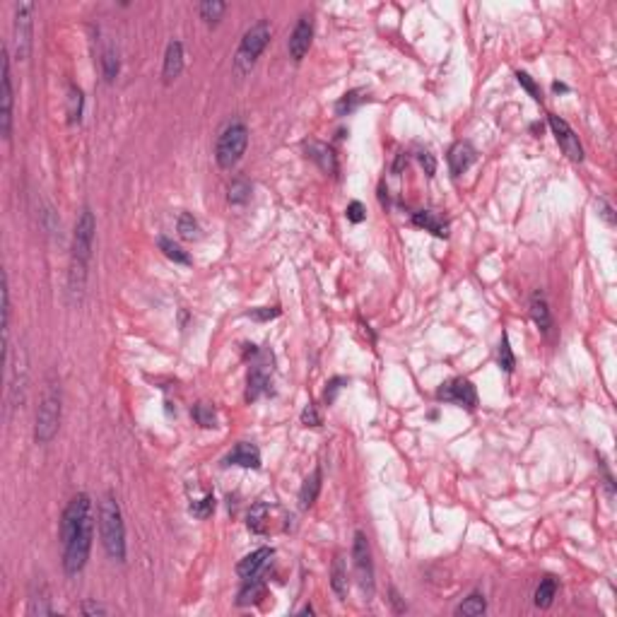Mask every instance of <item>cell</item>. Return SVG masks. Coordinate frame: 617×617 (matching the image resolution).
I'll list each match as a JSON object with an SVG mask.
<instances>
[{
  "label": "cell",
  "instance_id": "cell-39",
  "mask_svg": "<svg viewBox=\"0 0 617 617\" xmlns=\"http://www.w3.org/2000/svg\"><path fill=\"white\" fill-rule=\"evenodd\" d=\"M516 80H519V84L526 89V92L531 94V97L535 99V102H542V94H540V89H538V84H535L533 80H531L528 73H521V71H519V73H516Z\"/></svg>",
  "mask_w": 617,
  "mask_h": 617
},
{
  "label": "cell",
  "instance_id": "cell-14",
  "mask_svg": "<svg viewBox=\"0 0 617 617\" xmlns=\"http://www.w3.org/2000/svg\"><path fill=\"white\" fill-rule=\"evenodd\" d=\"M311 37H313V24L304 15V17H300L295 32L290 34V44H287V46H290V56L295 58L297 63L306 56L308 46H311Z\"/></svg>",
  "mask_w": 617,
  "mask_h": 617
},
{
  "label": "cell",
  "instance_id": "cell-2",
  "mask_svg": "<svg viewBox=\"0 0 617 617\" xmlns=\"http://www.w3.org/2000/svg\"><path fill=\"white\" fill-rule=\"evenodd\" d=\"M99 535H102L104 550L113 562L126 560V526H123L121 506L111 492L104 495L99 504Z\"/></svg>",
  "mask_w": 617,
  "mask_h": 617
},
{
  "label": "cell",
  "instance_id": "cell-23",
  "mask_svg": "<svg viewBox=\"0 0 617 617\" xmlns=\"http://www.w3.org/2000/svg\"><path fill=\"white\" fill-rule=\"evenodd\" d=\"M331 586L333 591H335V596L340 600H345L347 596V589H350V581H347V567H345V560H342V555H338L335 560H333V569H331Z\"/></svg>",
  "mask_w": 617,
  "mask_h": 617
},
{
  "label": "cell",
  "instance_id": "cell-35",
  "mask_svg": "<svg viewBox=\"0 0 617 617\" xmlns=\"http://www.w3.org/2000/svg\"><path fill=\"white\" fill-rule=\"evenodd\" d=\"M225 10L227 5L220 3V0H205V3H201V17L208 24H217L222 19V15H225Z\"/></svg>",
  "mask_w": 617,
  "mask_h": 617
},
{
  "label": "cell",
  "instance_id": "cell-24",
  "mask_svg": "<svg viewBox=\"0 0 617 617\" xmlns=\"http://www.w3.org/2000/svg\"><path fill=\"white\" fill-rule=\"evenodd\" d=\"M321 480H323L321 468H316V470H313L311 475L304 480V485H302V490H300V504L304 506V509H308V506L318 499V492H321Z\"/></svg>",
  "mask_w": 617,
  "mask_h": 617
},
{
  "label": "cell",
  "instance_id": "cell-8",
  "mask_svg": "<svg viewBox=\"0 0 617 617\" xmlns=\"http://www.w3.org/2000/svg\"><path fill=\"white\" fill-rule=\"evenodd\" d=\"M8 407L15 410V407H22L24 396H27V352L24 347H17V357L15 362H8Z\"/></svg>",
  "mask_w": 617,
  "mask_h": 617
},
{
  "label": "cell",
  "instance_id": "cell-33",
  "mask_svg": "<svg viewBox=\"0 0 617 617\" xmlns=\"http://www.w3.org/2000/svg\"><path fill=\"white\" fill-rule=\"evenodd\" d=\"M159 248H162V253L169 258V261H174V263H183V266H188V263H191V256H188V253L183 251V248L178 246V243H174L172 239L159 237Z\"/></svg>",
  "mask_w": 617,
  "mask_h": 617
},
{
  "label": "cell",
  "instance_id": "cell-13",
  "mask_svg": "<svg viewBox=\"0 0 617 617\" xmlns=\"http://www.w3.org/2000/svg\"><path fill=\"white\" fill-rule=\"evenodd\" d=\"M3 97H0V133L5 140H10L12 133V77H10V56L3 46Z\"/></svg>",
  "mask_w": 617,
  "mask_h": 617
},
{
  "label": "cell",
  "instance_id": "cell-11",
  "mask_svg": "<svg viewBox=\"0 0 617 617\" xmlns=\"http://www.w3.org/2000/svg\"><path fill=\"white\" fill-rule=\"evenodd\" d=\"M436 398H439V400H446V403H456V405H463V407H468V410H472V407L477 405L475 386H472L468 379H461V376L459 379L446 381V384L436 391Z\"/></svg>",
  "mask_w": 617,
  "mask_h": 617
},
{
  "label": "cell",
  "instance_id": "cell-43",
  "mask_svg": "<svg viewBox=\"0 0 617 617\" xmlns=\"http://www.w3.org/2000/svg\"><path fill=\"white\" fill-rule=\"evenodd\" d=\"M420 164H422V169H425L427 176H434V172H436L434 154H432V152H420Z\"/></svg>",
  "mask_w": 617,
  "mask_h": 617
},
{
  "label": "cell",
  "instance_id": "cell-3",
  "mask_svg": "<svg viewBox=\"0 0 617 617\" xmlns=\"http://www.w3.org/2000/svg\"><path fill=\"white\" fill-rule=\"evenodd\" d=\"M61 384H58L56 376L46 381V388H44L42 396V405L37 410V422H34V441L37 444H48L53 436L58 434V427H61Z\"/></svg>",
  "mask_w": 617,
  "mask_h": 617
},
{
  "label": "cell",
  "instance_id": "cell-48",
  "mask_svg": "<svg viewBox=\"0 0 617 617\" xmlns=\"http://www.w3.org/2000/svg\"><path fill=\"white\" fill-rule=\"evenodd\" d=\"M552 87H555V92H567V87H564V84H560V82H555Z\"/></svg>",
  "mask_w": 617,
  "mask_h": 617
},
{
  "label": "cell",
  "instance_id": "cell-37",
  "mask_svg": "<svg viewBox=\"0 0 617 617\" xmlns=\"http://www.w3.org/2000/svg\"><path fill=\"white\" fill-rule=\"evenodd\" d=\"M193 417H196V422L201 427H215L217 417H215V410H212V405H208V403H198L196 407H193Z\"/></svg>",
  "mask_w": 617,
  "mask_h": 617
},
{
  "label": "cell",
  "instance_id": "cell-30",
  "mask_svg": "<svg viewBox=\"0 0 617 617\" xmlns=\"http://www.w3.org/2000/svg\"><path fill=\"white\" fill-rule=\"evenodd\" d=\"M82 107H84L82 89L73 84L71 94H68V123H71V126H77L80 123V118H82Z\"/></svg>",
  "mask_w": 617,
  "mask_h": 617
},
{
  "label": "cell",
  "instance_id": "cell-17",
  "mask_svg": "<svg viewBox=\"0 0 617 617\" xmlns=\"http://www.w3.org/2000/svg\"><path fill=\"white\" fill-rule=\"evenodd\" d=\"M475 150H472L470 142H456L449 150V169L454 176H461L463 172L470 169V164L475 162Z\"/></svg>",
  "mask_w": 617,
  "mask_h": 617
},
{
  "label": "cell",
  "instance_id": "cell-18",
  "mask_svg": "<svg viewBox=\"0 0 617 617\" xmlns=\"http://www.w3.org/2000/svg\"><path fill=\"white\" fill-rule=\"evenodd\" d=\"M183 71V46L181 42H172L167 46V53H164V71H162V77L164 82H174L178 75H181Z\"/></svg>",
  "mask_w": 617,
  "mask_h": 617
},
{
  "label": "cell",
  "instance_id": "cell-1",
  "mask_svg": "<svg viewBox=\"0 0 617 617\" xmlns=\"http://www.w3.org/2000/svg\"><path fill=\"white\" fill-rule=\"evenodd\" d=\"M94 232H97V222H94L92 210L82 208L75 222V234H73V256H71V273H68V292H71L73 302H80L84 295L87 268L94 248Z\"/></svg>",
  "mask_w": 617,
  "mask_h": 617
},
{
  "label": "cell",
  "instance_id": "cell-36",
  "mask_svg": "<svg viewBox=\"0 0 617 617\" xmlns=\"http://www.w3.org/2000/svg\"><path fill=\"white\" fill-rule=\"evenodd\" d=\"M497 360H499V367L504 371H514L516 367V357L514 352H511V342H509V335H501V342H499V355H497Z\"/></svg>",
  "mask_w": 617,
  "mask_h": 617
},
{
  "label": "cell",
  "instance_id": "cell-6",
  "mask_svg": "<svg viewBox=\"0 0 617 617\" xmlns=\"http://www.w3.org/2000/svg\"><path fill=\"white\" fill-rule=\"evenodd\" d=\"M92 540H94V526H92V516L80 526V531L73 535L71 542H66V550H63V569H66L68 576H77L80 571L84 569L89 560V550H92Z\"/></svg>",
  "mask_w": 617,
  "mask_h": 617
},
{
  "label": "cell",
  "instance_id": "cell-31",
  "mask_svg": "<svg viewBox=\"0 0 617 617\" xmlns=\"http://www.w3.org/2000/svg\"><path fill=\"white\" fill-rule=\"evenodd\" d=\"M485 610H487V600H485V596L472 593V596H468V598L463 600L459 608H456V615L475 617V615H482V613H485Z\"/></svg>",
  "mask_w": 617,
  "mask_h": 617
},
{
  "label": "cell",
  "instance_id": "cell-38",
  "mask_svg": "<svg viewBox=\"0 0 617 617\" xmlns=\"http://www.w3.org/2000/svg\"><path fill=\"white\" fill-rule=\"evenodd\" d=\"M212 511H215V497L212 495H205L203 499L191 501V514L196 516V519H208Z\"/></svg>",
  "mask_w": 617,
  "mask_h": 617
},
{
  "label": "cell",
  "instance_id": "cell-40",
  "mask_svg": "<svg viewBox=\"0 0 617 617\" xmlns=\"http://www.w3.org/2000/svg\"><path fill=\"white\" fill-rule=\"evenodd\" d=\"M345 215H347V220H350V222H355V225H360V222H365L367 210H365V205H362L360 201H352L350 205H347Z\"/></svg>",
  "mask_w": 617,
  "mask_h": 617
},
{
  "label": "cell",
  "instance_id": "cell-22",
  "mask_svg": "<svg viewBox=\"0 0 617 617\" xmlns=\"http://www.w3.org/2000/svg\"><path fill=\"white\" fill-rule=\"evenodd\" d=\"M531 316H533L535 326H538L542 333L550 331L552 316H550V306H547V300L542 292H535V295L531 297Z\"/></svg>",
  "mask_w": 617,
  "mask_h": 617
},
{
  "label": "cell",
  "instance_id": "cell-5",
  "mask_svg": "<svg viewBox=\"0 0 617 617\" xmlns=\"http://www.w3.org/2000/svg\"><path fill=\"white\" fill-rule=\"evenodd\" d=\"M248 145V128L241 121H234L222 131L220 140L215 145V159L222 169H232L239 164Z\"/></svg>",
  "mask_w": 617,
  "mask_h": 617
},
{
  "label": "cell",
  "instance_id": "cell-15",
  "mask_svg": "<svg viewBox=\"0 0 617 617\" xmlns=\"http://www.w3.org/2000/svg\"><path fill=\"white\" fill-rule=\"evenodd\" d=\"M270 557H273V547H261V550L251 552V555H246L237 564V574L241 576V579H253V576L261 574L263 567L270 562Z\"/></svg>",
  "mask_w": 617,
  "mask_h": 617
},
{
  "label": "cell",
  "instance_id": "cell-10",
  "mask_svg": "<svg viewBox=\"0 0 617 617\" xmlns=\"http://www.w3.org/2000/svg\"><path fill=\"white\" fill-rule=\"evenodd\" d=\"M89 509H92V501H89V497L84 495V492H80V495H75L71 501H68L66 511H63V516H61V542L63 545L71 542L73 535L80 531V526L89 519Z\"/></svg>",
  "mask_w": 617,
  "mask_h": 617
},
{
  "label": "cell",
  "instance_id": "cell-41",
  "mask_svg": "<svg viewBox=\"0 0 617 617\" xmlns=\"http://www.w3.org/2000/svg\"><path fill=\"white\" fill-rule=\"evenodd\" d=\"M248 316L256 318V321H270V318H277V316H280V308H277V306L253 308V311H248Z\"/></svg>",
  "mask_w": 617,
  "mask_h": 617
},
{
  "label": "cell",
  "instance_id": "cell-26",
  "mask_svg": "<svg viewBox=\"0 0 617 617\" xmlns=\"http://www.w3.org/2000/svg\"><path fill=\"white\" fill-rule=\"evenodd\" d=\"M248 198H251V183L241 176L232 178V183L227 186V201H230L232 205H243Z\"/></svg>",
  "mask_w": 617,
  "mask_h": 617
},
{
  "label": "cell",
  "instance_id": "cell-42",
  "mask_svg": "<svg viewBox=\"0 0 617 617\" xmlns=\"http://www.w3.org/2000/svg\"><path fill=\"white\" fill-rule=\"evenodd\" d=\"M302 425H306V427H318V425H321V415H318V410L313 405L304 407V412H302Z\"/></svg>",
  "mask_w": 617,
  "mask_h": 617
},
{
  "label": "cell",
  "instance_id": "cell-32",
  "mask_svg": "<svg viewBox=\"0 0 617 617\" xmlns=\"http://www.w3.org/2000/svg\"><path fill=\"white\" fill-rule=\"evenodd\" d=\"M555 593H557V581L552 576H545L538 589H535V605L538 608H550L552 600H555Z\"/></svg>",
  "mask_w": 617,
  "mask_h": 617
},
{
  "label": "cell",
  "instance_id": "cell-28",
  "mask_svg": "<svg viewBox=\"0 0 617 617\" xmlns=\"http://www.w3.org/2000/svg\"><path fill=\"white\" fill-rule=\"evenodd\" d=\"M118 71H121V63H118V53L113 46H107L102 53V75L107 82H113L118 75Z\"/></svg>",
  "mask_w": 617,
  "mask_h": 617
},
{
  "label": "cell",
  "instance_id": "cell-45",
  "mask_svg": "<svg viewBox=\"0 0 617 617\" xmlns=\"http://www.w3.org/2000/svg\"><path fill=\"white\" fill-rule=\"evenodd\" d=\"M82 615H107V608H102L99 603H92V600H87V603H82Z\"/></svg>",
  "mask_w": 617,
  "mask_h": 617
},
{
  "label": "cell",
  "instance_id": "cell-12",
  "mask_svg": "<svg viewBox=\"0 0 617 617\" xmlns=\"http://www.w3.org/2000/svg\"><path fill=\"white\" fill-rule=\"evenodd\" d=\"M547 121H550V128H552V133H555V140L560 142V147L564 150L567 157L574 159V162H584V147H581L579 136L571 131L569 123H567L564 118L555 116V113H550Z\"/></svg>",
  "mask_w": 617,
  "mask_h": 617
},
{
  "label": "cell",
  "instance_id": "cell-9",
  "mask_svg": "<svg viewBox=\"0 0 617 617\" xmlns=\"http://www.w3.org/2000/svg\"><path fill=\"white\" fill-rule=\"evenodd\" d=\"M352 560H355V571H357V581H360V589L365 591L367 596H374V562H371V550H369V540L362 531L355 533V542H352Z\"/></svg>",
  "mask_w": 617,
  "mask_h": 617
},
{
  "label": "cell",
  "instance_id": "cell-21",
  "mask_svg": "<svg viewBox=\"0 0 617 617\" xmlns=\"http://www.w3.org/2000/svg\"><path fill=\"white\" fill-rule=\"evenodd\" d=\"M268 391H270V374H268L266 365H256L251 369V374H248L246 400H258Z\"/></svg>",
  "mask_w": 617,
  "mask_h": 617
},
{
  "label": "cell",
  "instance_id": "cell-7",
  "mask_svg": "<svg viewBox=\"0 0 617 617\" xmlns=\"http://www.w3.org/2000/svg\"><path fill=\"white\" fill-rule=\"evenodd\" d=\"M34 3H17L15 5V22H12V32H15V56L19 61H27L29 51H32V37H34Z\"/></svg>",
  "mask_w": 617,
  "mask_h": 617
},
{
  "label": "cell",
  "instance_id": "cell-34",
  "mask_svg": "<svg viewBox=\"0 0 617 617\" xmlns=\"http://www.w3.org/2000/svg\"><path fill=\"white\" fill-rule=\"evenodd\" d=\"M365 102V97H362V89H352V92L342 94V99L335 104V113L338 116H347L350 111H355L360 104Z\"/></svg>",
  "mask_w": 617,
  "mask_h": 617
},
{
  "label": "cell",
  "instance_id": "cell-16",
  "mask_svg": "<svg viewBox=\"0 0 617 617\" xmlns=\"http://www.w3.org/2000/svg\"><path fill=\"white\" fill-rule=\"evenodd\" d=\"M225 466H239V468H261V451L248 441L237 444L230 454L225 456Z\"/></svg>",
  "mask_w": 617,
  "mask_h": 617
},
{
  "label": "cell",
  "instance_id": "cell-44",
  "mask_svg": "<svg viewBox=\"0 0 617 617\" xmlns=\"http://www.w3.org/2000/svg\"><path fill=\"white\" fill-rule=\"evenodd\" d=\"M598 215L603 217V220L608 222L610 227L615 225V210H613V205H610L608 201H603V198L598 201Z\"/></svg>",
  "mask_w": 617,
  "mask_h": 617
},
{
  "label": "cell",
  "instance_id": "cell-25",
  "mask_svg": "<svg viewBox=\"0 0 617 617\" xmlns=\"http://www.w3.org/2000/svg\"><path fill=\"white\" fill-rule=\"evenodd\" d=\"M268 516H270V506L266 504V501H258V504L251 506V511H248V531L256 535H263L268 531Z\"/></svg>",
  "mask_w": 617,
  "mask_h": 617
},
{
  "label": "cell",
  "instance_id": "cell-46",
  "mask_svg": "<svg viewBox=\"0 0 617 617\" xmlns=\"http://www.w3.org/2000/svg\"><path fill=\"white\" fill-rule=\"evenodd\" d=\"M340 384H342V379H333V381H331V391H326V400H328V403H333L335 393L340 391Z\"/></svg>",
  "mask_w": 617,
  "mask_h": 617
},
{
  "label": "cell",
  "instance_id": "cell-29",
  "mask_svg": "<svg viewBox=\"0 0 617 617\" xmlns=\"http://www.w3.org/2000/svg\"><path fill=\"white\" fill-rule=\"evenodd\" d=\"M176 230L181 234V239H186V241H196V239H201V225H198V220L191 215V212H181V215H178Z\"/></svg>",
  "mask_w": 617,
  "mask_h": 617
},
{
  "label": "cell",
  "instance_id": "cell-4",
  "mask_svg": "<svg viewBox=\"0 0 617 617\" xmlns=\"http://www.w3.org/2000/svg\"><path fill=\"white\" fill-rule=\"evenodd\" d=\"M268 42H270V24L266 19L256 22L251 29H246L241 44H239V51L234 56V68H237L239 75H246L253 66H256L258 56L266 51Z\"/></svg>",
  "mask_w": 617,
  "mask_h": 617
},
{
  "label": "cell",
  "instance_id": "cell-27",
  "mask_svg": "<svg viewBox=\"0 0 617 617\" xmlns=\"http://www.w3.org/2000/svg\"><path fill=\"white\" fill-rule=\"evenodd\" d=\"M263 593H266V586H263V581L258 579V576H253V579H246V586H243L241 591H239V605H251L256 603L258 598H263Z\"/></svg>",
  "mask_w": 617,
  "mask_h": 617
},
{
  "label": "cell",
  "instance_id": "cell-20",
  "mask_svg": "<svg viewBox=\"0 0 617 617\" xmlns=\"http://www.w3.org/2000/svg\"><path fill=\"white\" fill-rule=\"evenodd\" d=\"M304 147H306V157L313 159V162H316L318 167L323 169V172H328V174H335L338 172V159H335V154H333V150L328 145L311 140V142H306Z\"/></svg>",
  "mask_w": 617,
  "mask_h": 617
},
{
  "label": "cell",
  "instance_id": "cell-47",
  "mask_svg": "<svg viewBox=\"0 0 617 617\" xmlns=\"http://www.w3.org/2000/svg\"><path fill=\"white\" fill-rule=\"evenodd\" d=\"M391 603L396 605V613H405V605L400 603V596H398L396 589H391Z\"/></svg>",
  "mask_w": 617,
  "mask_h": 617
},
{
  "label": "cell",
  "instance_id": "cell-19",
  "mask_svg": "<svg viewBox=\"0 0 617 617\" xmlns=\"http://www.w3.org/2000/svg\"><path fill=\"white\" fill-rule=\"evenodd\" d=\"M412 225L422 227L425 232H432L434 237L446 239L449 237V225L444 222V217H439L434 210H420L412 215Z\"/></svg>",
  "mask_w": 617,
  "mask_h": 617
}]
</instances>
